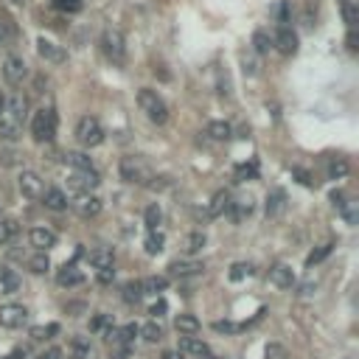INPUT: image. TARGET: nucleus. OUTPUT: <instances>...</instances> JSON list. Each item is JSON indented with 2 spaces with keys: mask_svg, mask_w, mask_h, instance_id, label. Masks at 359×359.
Returning <instances> with one entry per match:
<instances>
[{
  "mask_svg": "<svg viewBox=\"0 0 359 359\" xmlns=\"http://www.w3.org/2000/svg\"><path fill=\"white\" fill-rule=\"evenodd\" d=\"M101 51L112 65H124L126 62V43L124 34L118 29H104L101 31Z\"/></svg>",
  "mask_w": 359,
  "mask_h": 359,
  "instance_id": "6",
  "label": "nucleus"
},
{
  "mask_svg": "<svg viewBox=\"0 0 359 359\" xmlns=\"http://www.w3.org/2000/svg\"><path fill=\"white\" fill-rule=\"evenodd\" d=\"M0 289H3L6 295H15L20 289V275L9 267H0Z\"/></svg>",
  "mask_w": 359,
  "mask_h": 359,
  "instance_id": "24",
  "label": "nucleus"
},
{
  "mask_svg": "<svg viewBox=\"0 0 359 359\" xmlns=\"http://www.w3.org/2000/svg\"><path fill=\"white\" fill-rule=\"evenodd\" d=\"M163 359H186V353H180V351H166Z\"/></svg>",
  "mask_w": 359,
  "mask_h": 359,
  "instance_id": "54",
  "label": "nucleus"
},
{
  "mask_svg": "<svg viewBox=\"0 0 359 359\" xmlns=\"http://www.w3.org/2000/svg\"><path fill=\"white\" fill-rule=\"evenodd\" d=\"M29 239H31V247H37L40 253H48L51 247H57V233L51 228H34Z\"/></svg>",
  "mask_w": 359,
  "mask_h": 359,
  "instance_id": "17",
  "label": "nucleus"
},
{
  "mask_svg": "<svg viewBox=\"0 0 359 359\" xmlns=\"http://www.w3.org/2000/svg\"><path fill=\"white\" fill-rule=\"evenodd\" d=\"M180 353H194V356H205L211 348H208V342H203V339H197V337H183L180 339V348H177Z\"/></svg>",
  "mask_w": 359,
  "mask_h": 359,
  "instance_id": "22",
  "label": "nucleus"
},
{
  "mask_svg": "<svg viewBox=\"0 0 359 359\" xmlns=\"http://www.w3.org/2000/svg\"><path fill=\"white\" fill-rule=\"evenodd\" d=\"M272 48H275L278 54H284V57H295V54H298V34H295L292 29L281 26V29L275 31V37H272Z\"/></svg>",
  "mask_w": 359,
  "mask_h": 359,
  "instance_id": "12",
  "label": "nucleus"
},
{
  "mask_svg": "<svg viewBox=\"0 0 359 359\" xmlns=\"http://www.w3.org/2000/svg\"><path fill=\"white\" fill-rule=\"evenodd\" d=\"M118 334H121V337H124V339H126V342L132 345V339L138 337V325H135V323H129V325H124V328H118Z\"/></svg>",
  "mask_w": 359,
  "mask_h": 359,
  "instance_id": "46",
  "label": "nucleus"
},
{
  "mask_svg": "<svg viewBox=\"0 0 359 359\" xmlns=\"http://www.w3.org/2000/svg\"><path fill=\"white\" fill-rule=\"evenodd\" d=\"M98 183H101L98 171H73V174L68 177V186H71V191H76V194H90Z\"/></svg>",
  "mask_w": 359,
  "mask_h": 359,
  "instance_id": "10",
  "label": "nucleus"
},
{
  "mask_svg": "<svg viewBox=\"0 0 359 359\" xmlns=\"http://www.w3.org/2000/svg\"><path fill=\"white\" fill-rule=\"evenodd\" d=\"M174 328L180 331V337H194V334L200 331V320H197L194 314H180V317L174 320Z\"/></svg>",
  "mask_w": 359,
  "mask_h": 359,
  "instance_id": "23",
  "label": "nucleus"
},
{
  "mask_svg": "<svg viewBox=\"0 0 359 359\" xmlns=\"http://www.w3.org/2000/svg\"><path fill=\"white\" fill-rule=\"evenodd\" d=\"M20 233L17 219H0V244H9Z\"/></svg>",
  "mask_w": 359,
  "mask_h": 359,
  "instance_id": "31",
  "label": "nucleus"
},
{
  "mask_svg": "<svg viewBox=\"0 0 359 359\" xmlns=\"http://www.w3.org/2000/svg\"><path fill=\"white\" fill-rule=\"evenodd\" d=\"M101 325H104V317H96V320L90 323V328H101Z\"/></svg>",
  "mask_w": 359,
  "mask_h": 359,
  "instance_id": "56",
  "label": "nucleus"
},
{
  "mask_svg": "<svg viewBox=\"0 0 359 359\" xmlns=\"http://www.w3.org/2000/svg\"><path fill=\"white\" fill-rule=\"evenodd\" d=\"M205 264L203 261H194V258H177L168 264V275L174 278H194V275H203Z\"/></svg>",
  "mask_w": 359,
  "mask_h": 359,
  "instance_id": "13",
  "label": "nucleus"
},
{
  "mask_svg": "<svg viewBox=\"0 0 359 359\" xmlns=\"http://www.w3.org/2000/svg\"><path fill=\"white\" fill-rule=\"evenodd\" d=\"M54 6H57L59 12L73 15V12H79V9H82V0H54Z\"/></svg>",
  "mask_w": 359,
  "mask_h": 359,
  "instance_id": "44",
  "label": "nucleus"
},
{
  "mask_svg": "<svg viewBox=\"0 0 359 359\" xmlns=\"http://www.w3.org/2000/svg\"><path fill=\"white\" fill-rule=\"evenodd\" d=\"M40 200H43V205H45L48 211H54V214H62V211H68V205H71V200H68V194H65L62 189H45Z\"/></svg>",
  "mask_w": 359,
  "mask_h": 359,
  "instance_id": "15",
  "label": "nucleus"
},
{
  "mask_svg": "<svg viewBox=\"0 0 359 359\" xmlns=\"http://www.w3.org/2000/svg\"><path fill=\"white\" fill-rule=\"evenodd\" d=\"M228 208H230V194L219 191V194H214V203L208 205V217H211V219H214V217H222Z\"/></svg>",
  "mask_w": 359,
  "mask_h": 359,
  "instance_id": "30",
  "label": "nucleus"
},
{
  "mask_svg": "<svg viewBox=\"0 0 359 359\" xmlns=\"http://www.w3.org/2000/svg\"><path fill=\"white\" fill-rule=\"evenodd\" d=\"M59 356H62L59 348H48V351H43V353H37L34 359H59Z\"/></svg>",
  "mask_w": 359,
  "mask_h": 359,
  "instance_id": "50",
  "label": "nucleus"
},
{
  "mask_svg": "<svg viewBox=\"0 0 359 359\" xmlns=\"http://www.w3.org/2000/svg\"><path fill=\"white\" fill-rule=\"evenodd\" d=\"M138 334H143L146 342H160L163 339V328L157 323H146L143 328H138Z\"/></svg>",
  "mask_w": 359,
  "mask_h": 359,
  "instance_id": "38",
  "label": "nucleus"
},
{
  "mask_svg": "<svg viewBox=\"0 0 359 359\" xmlns=\"http://www.w3.org/2000/svg\"><path fill=\"white\" fill-rule=\"evenodd\" d=\"M205 135H208L211 140H230L233 126H230L228 121H211V124H208V129H205Z\"/></svg>",
  "mask_w": 359,
  "mask_h": 359,
  "instance_id": "26",
  "label": "nucleus"
},
{
  "mask_svg": "<svg viewBox=\"0 0 359 359\" xmlns=\"http://www.w3.org/2000/svg\"><path fill=\"white\" fill-rule=\"evenodd\" d=\"M29 320V309L20 306V303H6V306H0V325L3 328H20L26 325Z\"/></svg>",
  "mask_w": 359,
  "mask_h": 359,
  "instance_id": "8",
  "label": "nucleus"
},
{
  "mask_svg": "<svg viewBox=\"0 0 359 359\" xmlns=\"http://www.w3.org/2000/svg\"><path fill=\"white\" fill-rule=\"evenodd\" d=\"M26 76H29L26 59H23L20 54H6V59H3V79H6L12 87H20Z\"/></svg>",
  "mask_w": 359,
  "mask_h": 359,
  "instance_id": "7",
  "label": "nucleus"
},
{
  "mask_svg": "<svg viewBox=\"0 0 359 359\" xmlns=\"http://www.w3.org/2000/svg\"><path fill=\"white\" fill-rule=\"evenodd\" d=\"M68 356H71V359H87V356H90V339H87V337H71V342H68Z\"/></svg>",
  "mask_w": 359,
  "mask_h": 359,
  "instance_id": "25",
  "label": "nucleus"
},
{
  "mask_svg": "<svg viewBox=\"0 0 359 359\" xmlns=\"http://www.w3.org/2000/svg\"><path fill=\"white\" fill-rule=\"evenodd\" d=\"M166 309H168V306H166V300H157V303H154V306L149 309V314H152V317H160V314H163Z\"/></svg>",
  "mask_w": 359,
  "mask_h": 359,
  "instance_id": "53",
  "label": "nucleus"
},
{
  "mask_svg": "<svg viewBox=\"0 0 359 359\" xmlns=\"http://www.w3.org/2000/svg\"><path fill=\"white\" fill-rule=\"evenodd\" d=\"M203 247H205V233L203 230H194V233L186 236V247H183L186 253H200Z\"/></svg>",
  "mask_w": 359,
  "mask_h": 359,
  "instance_id": "34",
  "label": "nucleus"
},
{
  "mask_svg": "<svg viewBox=\"0 0 359 359\" xmlns=\"http://www.w3.org/2000/svg\"><path fill=\"white\" fill-rule=\"evenodd\" d=\"M163 242H166V239H163V233L152 230V233L146 236V253H149V256H157V253L163 250Z\"/></svg>",
  "mask_w": 359,
  "mask_h": 359,
  "instance_id": "39",
  "label": "nucleus"
},
{
  "mask_svg": "<svg viewBox=\"0 0 359 359\" xmlns=\"http://www.w3.org/2000/svg\"><path fill=\"white\" fill-rule=\"evenodd\" d=\"M284 208H286V194H284L281 189H272V191L267 194V217L275 219V217L284 214Z\"/></svg>",
  "mask_w": 359,
  "mask_h": 359,
  "instance_id": "20",
  "label": "nucleus"
},
{
  "mask_svg": "<svg viewBox=\"0 0 359 359\" xmlns=\"http://www.w3.org/2000/svg\"><path fill=\"white\" fill-rule=\"evenodd\" d=\"M253 51H256L258 57H267V54L272 51V37H270L267 31H256V34H253Z\"/></svg>",
  "mask_w": 359,
  "mask_h": 359,
  "instance_id": "32",
  "label": "nucleus"
},
{
  "mask_svg": "<svg viewBox=\"0 0 359 359\" xmlns=\"http://www.w3.org/2000/svg\"><path fill=\"white\" fill-rule=\"evenodd\" d=\"M270 284L278 286V289H292V286H295V272H292V267H286V264H272V267H270Z\"/></svg>",
  "mask_w": 359,
  "mask_h": 359,
  "instance_id": "16",
  "label": "nucleus"
},
{
  "mask_svg": "<svg viewBox=\"0 0 359 359\" xmlns=\"http://www.w3.org/2000/svg\"><path fill=\"white\" fill-rule=\"evenodd\" d=\"M65 163H68L71 168H76V171H96L93 160H90L85 152H68V154H65Z\"/></svg>",
  "mask_w": 359,
  "mask_h": 359,
  "instance_id": "27",
  "label": "nucleus"
},
{
  "mask_svg": "<svg viewBox=\"0 0 359 359\" xmlns=\"http://www.w3.org/2000/svg\"><path fill=\"white\" fill-rule=\"evenodd\" d=\"M112 261H115V256H112V250H107V247H98V250L90 253V264H93L96 270H110Z\"/></svg>",
  "mask_w": 359,
  "mask_h": 359,
  "instance_id": "29",
  "label": "nucleus"
},
{
  "mask_svg": "<svg viewBox=\"0 0 359 359\" xmlns=\"http://www.w3.org/2000/svg\"><path fill=\"white\" fill-rule=\"evenodd\" d=\"M140 298H143L140 281H129V284H124V300H126V303H138Z\"/></svg>",
  "mask_w": 359,
  "mask_h": 359,
  "instance_id": "37",
  "label": "nucleus"
},
{
  "mask_svg": "<svg viewBox=\"0 0 359 359\" xmlns=\"http://www.w3.org/2000/svg\"><path fill=\"white\" fill-rule=\"evenodd\" d=\"M71 208L82 217V219H93L101 214V200L96 194H76V200H71Z\"/></svg>",
  "mask_w": 359,
  "mask_h": 359,
  "instance_id": "11",
  "label": "nucleus"
},
{
  "mask_svg": "<svg viewBox=\"0 0 359 359\" xmlns=\"http://www.w3.org/2000/svg\"><path fill=\"white\" fill-rule=\"evenodd\" d=\"M242 65H244V73H247V76H256L258 68H256V59H253V57L244 54V57H242Z\"/></svg>",
  "mask_w": 359,
  "mask_h": 359,
  "instance_id": "47",
  "label": "nucleus"
},
{
  "mask_svg": "<svg viewBox=\"0 0 359 359\" xmlns=\"http://www.w3.org/2000/svg\"><path fill=\"white\" fill-rule=\"evenodd\" d=\"M214 328H217V331H236L239 325H236V323H228V320H217Z\"/></svg>",
  "mask_w": 359,
  "mask_h": 359,
  "instance_id": "51",
  "label": "nucleus"
},
{
  "mask_svg": "<svg viewBox=\"0 0 359 359\" xmlns=\"http://www.w3.org/2000/svg\"><path fill=\"white\" fill-rule=\"evenodd\" d=\"M85 281V275H82V270L76 267V264H65L59 272H57V284L59 286H79Z\"/></svg>",
  "mask_w": 359,
  "mask_h": 359,
  "instance_id": "19",
  "label": "nucleus"
},
{
  "mask_svg": "<svg viewBox=\"0 0 359 359\" xmlns=\"http://www.w3.org/2000/svg\"><path fill=\"white\" fill-rule=\"evenodd\" d=\"M331 247H334V244H323V247H317V250H314V253L306 258V267H314V264H320V261H323V258L331 253Z\"/></svg>",
  "mask_w": 359,
  "mask_h": 359,
  "instance_id": "43",
  "label": "nucleus"
},
{
  "mask_svg": "<svg viewBox=\"0 0 359 359\" xmlns=\"http://www.w3.org/2000/svg\"><path fill=\"white\" fill-rule=\"evenodd\" d=\"M48 267H51V261H48V253H34L31 258H29V270L31 272H37V275H43V272H48Z\"/></svg>",
  "mask_w": 359,
  "mask_h": 359,
  "instance_id": "33",
  "label": "nucleus"
},
{
  "mask_svg": "<svg viewBox=\"0 0 359 359\" xmlns=\"http://www.w3.org/2000/svg\"><path fill=\"white\" fill-rule=\"evenodd\" d=\"M26 110H29V101L20 93H15L9 101H3V110H0V138L3 140H17L23 135Z\"/></svg>",
  "mask_w": 359,
  "mask_h": 359,
  "instance_id": "1",
  "label": "nucleus"
},
{
  "mask_svg": "<svg viewBox=\"0 0 359 359\" xmlns=\"http://www.w3.org/2000/svg\"><path fill=\"white\" fill-rule=\"evenodd\" d=\"M17 186H20V194L26 200H40L43 191H45V183H43V177L37 171H23L20 180H17Z\"/></svg>",
  "mask_w": 359,
  "mask_h": 359,
  "instance_id": "9",
  "label": "nucleus"
},
{
  "mask_svg": "<svg viewBox=\"0 0 359 359\" xmlns=\"http://www.w3.org/2000/svg\"><path fill=\"white\" fill-rule=\"evenodd\" d=\"M9 3H12V6H26L29 0H9Z\"/></svg>",
  "mask_w": 359,
  "mask_h": 359,
  "instance_id": "57",
  "label": "nucleus"
},
{
  "mask_svg": "<svg viewBox=\"0 0 359 359\" xmlns=\"http://www.w3.org/2000/svg\"><path fill=\"white\" fill-rule=\"evenodd\" d=\"M200 359H222V356H217V353H211V351H208V353H205V356H200Z\"/></svg>",
  "mask_w": 359,
  "mask_h": 359,
  "instance_id": "59",
  "label": "nucleus"
},
{
  "mask_svg": "<svg viewBox=\"0 0 359 359\" xmlns=\"http://www.w3.org/2000/svg\"><path fill=\"white\" fill-rule=\"evenodd\" d=\"M342 12H345V20H348V26H353V20H356V15H353V6L348 3V0H345V3H342Z\"/></svg>",
  "mask_w": 359,
  "mask_h": 359,
  "instance_id": "52",
  "label": "nucleus"
},
{
  "mask_svg": "<svg viewBox=\"0 0 359 359\" xmlns=\"http://www.w3.org/2000/svg\"><path fill=\"white\" fill-rule=\"evenodd\" d=\"M312 289H314V284H303V286H300V292H298V295H312Z\"/></svg>",
  "mask_w": 359,
  "mask_h": 359,
  "instance_id": "55",
  "label": "nucleus"
},
{
  "mask_svg": "<svg viewBox=\"0 0 359 359\" xmlns=\"http://www.w3.org/2000/svg\"><path fill=\"white\" fill-rule=\"evenodd\" d=\"M0 110H3V96H0Z\"/></svg>",
  "mask_w": 359,
  "mask_h": 359,
  "instance_id": "60",
  "label": "nucleus"
},
{
  "mask_svg": "<svg viewBox=\"0 0 359 359\" xmlns=\"http://www.w3.org/2000/svg\"><path fill=\"white\" fill-rule=\"evenodd\" d=\"M228 211H233V219H244V217H250L253 203H250V197H247V200H236V203H230Z\"/></svg>",
  "mask_w": 359,
  "mask_h": 359,
  "instance_id": "35",
  "label": "nucleus"
},
{
  "mask_svg": "<svg viewBox=\"0 0 359 359\" xmlns=\"http://www.w3.org/2000/svg\"><path fill=\"white\" fill-rule=\"evenodd\" d=\"M76 140L85 146V149H96L104 143V126L96 115H82L79 124H76Z\"/></svg>",
  "mask_w": 359,
  "mask_h": 359,
  "instance_id": "5",
  "label": "nucleus"
},
{
  "mask_svg": "<svg viewBox=\"0 0 359 359\" xmlns=\"http://www.w3.org/2000/svg\"><path fill=\"white\" fill-rule=\"evenodd\" d=\"M15 43H17V23L6 12H0V48H12Z\"/></svg>",
  "mask_w": 359,
  "mask_h": 359,
  "instance_id": "18",
  "label": "nucleus"
},
{
  "mask_svg": "<svg viewBox=\"0 0 359 359\" xmlns=\"http://www.w3.org/2000/svg\"><path fill=\"white\" fill-rule=\"evenodd\" d=\"M112 278H115V270L110 267V270H98V284H112Z\"/></svg>",
  "mask_w": 359,
  "mask_h": 359,
  "instance_id": "49",
  "label": "nucleus"
},
{
  "mask_svg": "<svg viewBox=\"0 0 359 359\" xmlns=\"http://www.w3.org/2000/svg\"><path fill=\"white\" fill-rule=\"evenodd\" d=\"M166 286H168V278L166 275H149L146 281H140L143 295H160V292H166Z\"/></svg>",
  "mask_w": 359,
  "mask_h": 359,
  "instance_id": "28",
  "label": "nucleus"
},
{
  "mask_svg": "<svg viewBox=\"0 0 359 359\" xmlns=\"http://www.w3.org/2000/svg\"><path fill=\"white\" fill-rule=\"evenodd\" d=\"M59 331V325H48V328H34L31 334H34V339H45V334H57Z\"/></svg>",
  "mask_w": 359,
  "mask_h": 359,
  "instance_id": "48",
  "label": "nucleus"
},
{
  "mask_svg": "<svg viewBox=\"0 0 359 359\" xmlns=\"http://www.w3.org/2000/svg\"><path fill=\"white\" fill-rule=\"evenodd\" d=\"M250 275H253V264H247V261H236L230 267V281H244Z\"/></svg>",
  "mask_w": 359,
  "mask_h": 359,
  "instance_id": "36",
  "label": "nucleus"
},
{
  "mask_svg": "<svg viewBox=\"0 0 359 359\" xmlns=\"http://www.w3.org/2000/svg\"><path fill=\"white\" fill-rule=\"evenodd\" d=\"M31 138L37 143H51L57 138V112L51 107H43L31 118Z\"/></svg>",
  "mask_w": 359,
  "mask_h": 359,
  "instance_id": "4",
  "label": "nucleus"
},
{
  "mask_svg": "<svg viewBox=\"0 0 359 359\" xmlns=\"http://www.w3.org/2000/svg\"><path fill=\"white\" fill-rule=\"evenodd\" d=\"M20 356H23V351H15V353H9L6 359H20Z\"/></svg>",
  "mask_w": 359,
  "mask_h": 359,
  "instance_id": "58",
  "label": "nucleus"
},
{
  "mask_svg": "<svg viewBox=\"0 0 359 359\" xmlns=\"http://www.w3.org/2000/svg\"><path fill=\"white\" fill-rule=\"evenodd\" d=\"M264 359H289V353H286V348H284V345L270 342V345H267V351H264Z\"/></svg>",
  "mask_w": 359,
  "mask_h": 359,
  "instance_id": "42",
  "label": "nucleus"
},
{
  "mask_svg": "<svg viewBox=\"0 0 359 359\" xmlns=\"http://www.w3.org/2000/svg\"><path fill=\"white\" fill-rule=\"evenodd\" d=\"M118 174H121L124 183H129V186H149V183H152V177H154L152 168H149V163H146L143 157H138V154L121 157Z\"/></svg>",
  "mask_w": 359,
  "mask_h": 359,
  "instance_id": "2",
  "label": "nucleus"
},
{
  "mask_svg": "<svg viewBox=\"0 0 359 359\" xmlns=\"http://www.w3.org/2000/svg\"><path fill=\"white\" fill-rule=\"evenodd\" d=\"M345 174H348V163L334 157V160L328 163V177H331V180H337V177H345Z\"/></svg>",
  "mask_w": 359,
  "mask_h": 359,
  "instance_id": "41",
  "label": "nucleus"
},
{
  "mask_svg": "<svg viewBox=\"0 0 359 359\" xmlns=\"http://www.w3.org/2000/svg\"><path fill=\"white\" fill-rule=\"evenodd\" d=\"M107 339H110V359H126V353H129V342L118 334V328H112V331L107 334Z\"/></svg>",
  "mask_w": 359,
  "mask_h": 359,
  "instance_id": "21",
  "label": "nucleus"
},
{
  "mask_svg": "<svg viewBox=\"0 0 359 359\" xmlns=\"http://www.w3.org/2000/svg\"><path fill=\"white\" fill-rule=\"evenodd\" d=\"M138 107L146 112V118L152 121V124H157V126H163L166 121H168V107H166V101L157 96V90H149V87H140L138 90Z\"/></svg>",
  "mask_w": 359,
  "mask_h": 359,
  "instance_id": "3",
  "label": "nucleus"
},
{
  "mask_svg": "<svg viewBox=\"0 0 359 359\" xmlns=\"http://www.w3.org/2000/svg\"><path fill=\"white\" fill-rule=\"evenodd\" d=\"M37 54H40V59H45V62H51V65H62V62L68 59L65 48L57 45L54 40H45V37L37 40Z\"/></svg>",
  "mask_w": 359,
  "mask_h": 359,
  "instance_id": "14",
  "label": "nucleus"
},
{
  "mask_svg": "<svg viewBox=\"0 0 359 359\" xmlns=\"http://www.w3.org/2000/svg\"><path fill=\"white\" fill-rule=\"evenodd\" d=\"M163 222V211H160V205H149L146 208V228L149 230H157V225Z\"/></svg>",
  "mask_w": 359,
  "mask_h": 359,
  "instance_id": "40",
  "label": "nucleus"
},
{
  "mask_svg": "<svg viewBox=\"0 0 359 359\" xmlns=\"http://www.w3.org/2000/svg\"><path fill=\"white\" fill-rule=\"evenodd\" d=\"M17 157H20L17 149H3V152H0V163H3V166H15Z\"/></svg>",
  "mask_w": 359,
  "mask_h": 359,
  "instance_id": "45",
  "label": "nucleus"
}]
</instances>
